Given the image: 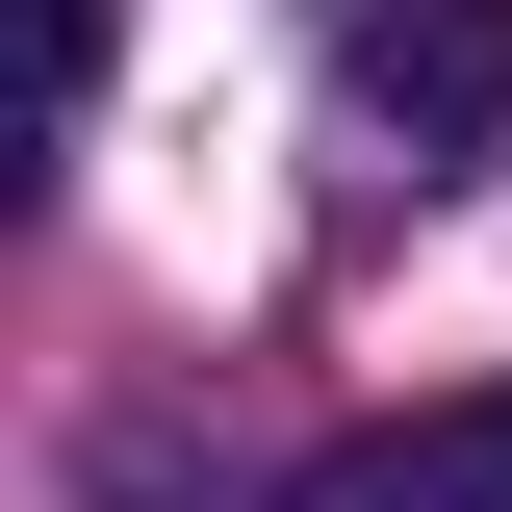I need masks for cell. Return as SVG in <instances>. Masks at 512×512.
Here are the masks:
<instances>
[{
	"instance_id": "obj_1",
	"label": "cell",
	"mask_w": 512,
	"mask_h": 512,
	"mask_svg": "<svg viewBox=\"0 0 512 512\" xmlns=\"http://www.w3.org/2000/svg\"><path fill=\"white\" fill-rule=\"evenodd\" d=\"M333 52H359V128H384V154H487V128H512V0H359Z\"/></svg>"
},
{
	"instance_id": "obj_2",
	"label": "cell",
	"mask_w": 512,
	"mask_h": 512,
	"mask_svg": "<svg viewBox=\"0 0 512 512\" xmlns=\"http://www.w3.org/2000/svg\"><path fill=\"white\" fill-rule=\"evenodd\" d=\"M282 512H512V384H461V410H384V436H333Z\"/></svg>"
}]
</instances>
